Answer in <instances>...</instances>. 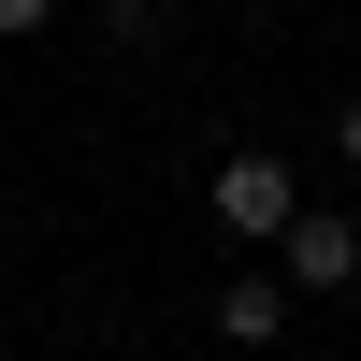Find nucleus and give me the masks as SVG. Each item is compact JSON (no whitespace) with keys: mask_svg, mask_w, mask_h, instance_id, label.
Returning <instances> with one entry per match:
<instances>
[{"mask_svg":"<svg viewBox=\"0 0 361 361\" xmlns=\"http://www.w3.org/2000/svg\"><path fill=\"white\" fill-rule=\"evenodd\" d=\"M333 159H347V173H361V102H347V116H333Z\"/></svg>","mask_w":361,"mask_h":361,"instance_id":"5","label":"nucleus"},{"mask_svg":"<svg viewBox=\"0 0 361 361\" xmlns=\"http://www.w3.org/2000/svg\"><path fill=\"white\" fill-rule=\"evenodd\" d=\"M275 275H289V304H318V289H361V217L304 202V217L275 231Z\"/></svg>","mask_w":361,"mask_h":361,"instance_id":"2","label":"nucleus"},{"mask_svg":"<svg viewBox=\"0 0 361 361\" xmlns=\"http://www.w3.org/2000/svg\"><path fill=\"white\" fill-rule=\"evenodd\" d=\"M58 15V0H0V44H29V29H44Z\"/></svg>","mask_w":361,"mask_h":361,"instance_id":"4","label":"nucleus"},{"mask_svg":"<svg viewBox=\"0 0 361 361\" xmlns=\"http://www.w3.org/2000/svg\"><path fill=\"white\" fill-rule=\"evenodd\" d=\"M217 333H231V347H275V333H289V275H231V289H217Z\"/></svg>","mask_w":361,"mask_h":361,"instance_id":"3","label":"nucleus"},{"mask_svg":"<svg viewBox=\"0 0 361 361\" xmlns=\"http://www.w3.org/2000/svg\"><path fill=\"white\" fill-rule=\"evenodd\" d=\"M202 202H217V231H246V246H275V231L304 217V173H289V159H260V145H231V159L202 173Z\"/></svg>","mask_w":361,"mask_h":361,"instance_id":"1","label":"nucleus"}]
</instances>
